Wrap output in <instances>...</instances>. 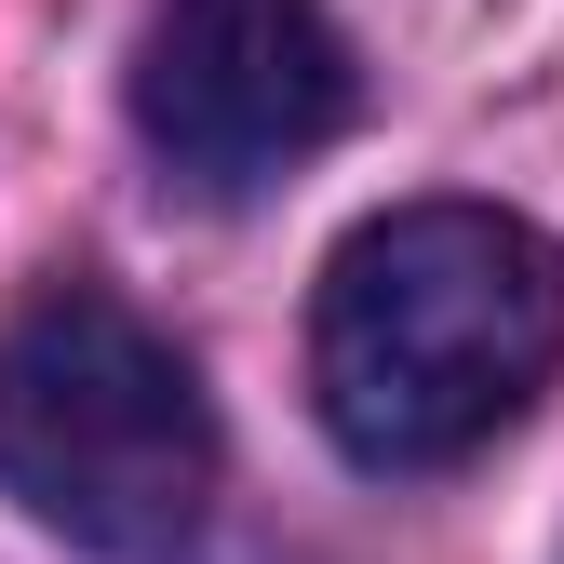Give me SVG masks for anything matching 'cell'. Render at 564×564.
Instances as JSON below:
<instances>
[{
    "instance_id": "6da1fadb",
    "label": "cell",
    "mask_w": 564,
    "mask_h": 564,
    "mask_svg": "<svg viewBox=\"0 0 564 564\" xmlns=\"http://www.w3.org/2000/svg\"><path fill=\"white\" fill-rule=\"evenodd\" d=\"M564 364V256L498 202H403L310 296V403L364 470H457Z\"/></svg>"
},
{
    "instance_id": "3957f363",
    "label": "cell",
    "mask_w": 564,
    "mask_h": 564,
    "mask_svg": "<svg viewBox=\"0 0 564 564\" xmlns=\"http://www.w3.org/2000/svg\"><path fill=\"white\" fill-rule=\"evenodd\" d=\"M349 121V41L323 0H162L134 41V134L202 202H256Z\"/></svg>"
},
{
    "instance_id": "7a4b0ae2",
    "label": "cell",
    "mask_w": 564,
    "mask_h": 564,
    "mask_svg": "<svg viewBox=\"0 0 564 564\" xmlns=\"http://www.w3.org/2000/svg\"><path fill=\"white\" fill-rule=\"evenodd\" d=\"M0 498L95 564H175L216 511V403L188 349L82 269L0 323Z\"/></svg>"
}]
</instances>
